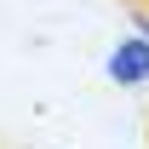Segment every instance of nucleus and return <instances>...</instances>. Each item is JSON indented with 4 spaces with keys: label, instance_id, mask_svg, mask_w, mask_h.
<instances>
[{
    "label": "nucleus",
    "instance_id": "obj_2",
    "mask_svg": "<svg viewBox=\"0 0 149 149\" xmlns=\"http://www.w3.org/2000/svg\"><path fill=\"white\" fill-rule=\"evenodd\" d=\"M138 35H143V40H149V17H138Z\"/></svg>",
    "mask_w": 149,
    "mask_h": 149
},
{
    "label": "nucleus",
    "instance_id": "obj_1",
    "mask_svg": "<svg viewBox=\"0 0 149 149\" xmlns=\"http://www.w3.org/2000/svg\"><path fill=\"white\" fill-rule=\"evenodd\" d=\"M109 80L115 86H143L149 80V40L138 35V40H120L109 52Z\"/></svg>",
    "mask_w": 149,
    "mask_h": 149
}]
</instances>
